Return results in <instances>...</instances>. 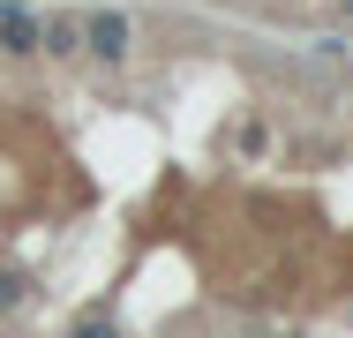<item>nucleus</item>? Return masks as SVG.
I'll list each match as a JSON object with an SVG mask.
<instances>
[{
  "instance_id": "nucleus-1",
  "label": "nucleus",
  "mask_w": 353,
  "mask_h": 338,
  "mask_svg": "<svg viewBox=\"0 0 353 338\" xmlns=\"http://www.w3.org/2000/svg\"><path fill=\"white\" fill-rule=\"evenodd\" d=\"M83 53H98L105 68H121L128 53H136V30H128V15H121V8H98V15L83 23Z\"/></svg>"
},
{
  "instance_id": "nucleus-2",
  "label": "nucleus",
  "mask_w": 353,
  "mask_h": 338,
  "mask_svg": "<svg viewBox=\"0 0 353 338\" xmlns=\"http://www.w3.org/2000/svg\"><path fill=\"white\" fill-rule=\"evenodd\" d=\"M38 53L46 61H75L83 53V23L75 15H38Z\"/></svg>"
},
{
  "instance_id": "nucleus-3",
  "label": "nucleus",
  "mask_w": 353,
  "mask_h": 338,
  "mask_svg": "<svg viewBox=\"0 0 353 338\" xmlns=\"http://www.w3.org/2000/svg\"><path fill=\"white\" fill-rule=\"evenodd\" d=\"M0 53L8 61H30L38 53V15L30 8H0Z\"/></svg>"
},
{
  "instance_id": "nucleus-4",
  "label": "nucleus",
  "mask_w": 353,
  "mask_h": 338,
  "mask_svg": "<svg viewBox=\"0 0 353 338\" xmlns=\"http://www.w3.org/2000/svg\"><path fill=\"white\" fill-rule=\"evenodd\" d=\"M68 338H121V324H113V316H105V308H98V316H83V324H75Z\"/></svg>"
},
{
  "instance_id": "nucleus-5",
  "label": "nucleus",
  "mask_w": 353,
  "mask_h": 338,
  "mask_svg": "<svg viewBox=\"0 0 353 338\" xmlns=\"http://www.w3.org/2000/svg\"><path fill=\"white\" fill-rule=\"evenodd\" d=\"M15 301H23V278H15V270H0V308H15Z\"/></svg>"
},
{
  "instance_id": "nucleus-6",
  "label": "nucleus",
  "mask_w": 353,
  "mask_h": 338,
  "mask_svg": "<svg viewBox=\"0 0 353 338\" xmlns=\"http://www.w3.org/2000/svg\"><path fill=\"white\" fill-rule=\"evenodd\" d=\"M339 23H346V30H353V0H339Z\"/></svg>"
},
{
  "instance_id": "nucleus-7",
  "label": "nucleus",
  "mask_w": 353,
  "mask_h": 338,
  "mask_svg": "<svg viewBox=\"0 0 353 338\" xmlns=\"http://www.w3.org/2000/svg\"><path fill=\"white\" fill-rule=\"evenodd\" d=\"M271 338H301V331H271Z\"/></svg>"
}]
</instances>
